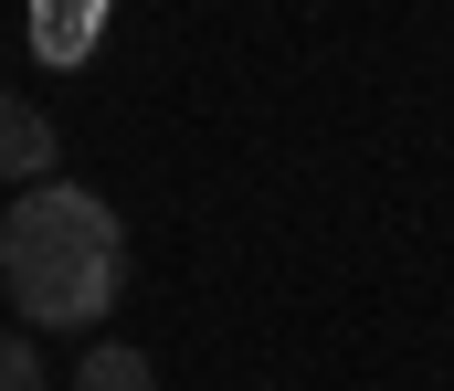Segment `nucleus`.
<instances>
[{
    "instance_id": "obj_3",
    "label": "nucleus",
    "mask_w": 454,
    "mask_h": 391,
    "mask_svg": "<svg viewBox=\"0 0 454 391\" xmlns=\"http://www.w3.org/2000/svg\"><path fill=\"white\" fill-rule=\"evenodd\" d=\"M74 391H159V371H148V349H127V339H96V349L74 360Z\"/></svg>"
},
{
    "instance_id": "obj_2",
    "label": "nucleus",
    "mask_w": 454,
    "mask_h": 391,
    "mask_svg": "<svg viewBox=\"0 0 454 391\" xmlns=\"http://www.w3.org/2000/svg\"><path fill=\"white\" fill-rule=\"evenodd\" d=\"M53 159H64V137L43 106H21L11 85H0V180H21V191H43L53 180Z\"/></svg>"
},
{
    "instance_id": "obj_1",
    "label": "nucleus",
    "mask_w": 454,
    "mask_h": 391,
    "mask_svg": "<svg viewBox=\"0 0 454 391\" xmlns=\"http://www.w3.org/2000/svg\"><path fill=\"white\" fill-rule=\"evenodd\" d=\"M0 285H11L21 328H96L127 285V223L85 180H43L0 223Z\"/></svg>"
},
{
    "instance_id": "obj_4",
    "label": "nucleus",
    "mask_w": 454,
    "mask_h": 391,
    "mask_svg": "<svg viewBox=\"0 0 454 391\" xmlns=\"http://www.w3.org/2000/svg\"><path fill=\"white\" fill-rule=\"evenodd\" d=\"M0 391H43V349L32 339H0Z\"/></svg>"
}]
</instances>
